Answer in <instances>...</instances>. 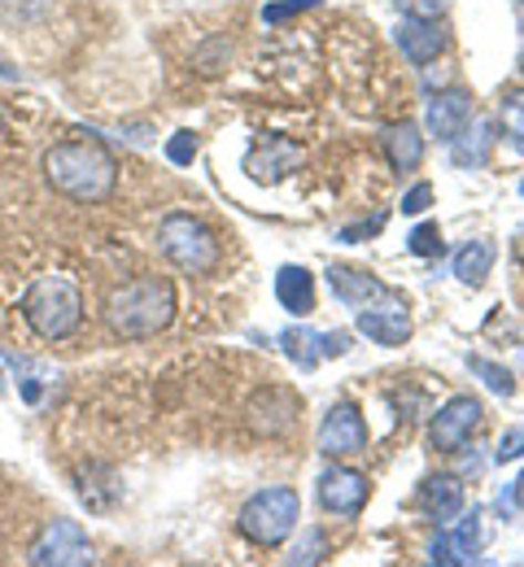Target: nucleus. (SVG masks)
<instances>
[{
  "mask_svg": "<svg viewBox=\"0 0 524 567\" xmlns=\"http://www.w3.org/2000/svg\"><path fill=\"white\" fill-rule=\"evenodd\" d=\"M485 511L481 506H472V515H463V524H459V533H438L433 537V546H429V559L433 564H468V559H476L481 550H485Z\"/></svg>",
  "mask_w": 524,
  "mask_h": 567,
  "instance_id": "obj_13",
  "label": "nucleus"
},
{
  "mask_svg": "<svg viewBox=\"0 0 524 567\" xmlns=\"http://www.w3.org/2000/svg\"><path fill=\"white\" fill-rule=\"evenodd\" d=\"M193 157H197V136H193V132H175V136L166 141V162L193 166Z\"/></svg>",
  "mask_w": 524,
  "mask_h": 567,
  "instance_id": "obj_27",
  "label": "nucleus"
},
{
  "mask_svg": "<svg viewBox=\"0 0 524 567\" xmlns=\"http://www.w3.org/2000/svg\"><path fill=\"white\" fill-rule=\"evenodd\" d=\"M319 0H271L267 9H263V22L267 27H280L285 18H294V13H301V9H315Z\"/></svg>",
  "mask_w": 524,
  "mask_h": 567,
  "instance_id": "obj_28",
  "label": "nucleus"
},
{
  "mask_svg": "<svg viewBox=\"0 0 524 567\" xmlns=\"http://www.w3.org/2000/svg\"><path fill=\"white\" fill-rule=\"evenodd\" d=\"M407 245H411V254H415V258H438V254L446 249V240H442V227H438V223H420V227L407 236Z\"/></svg>",
  "mask_w": 524,
  "mask_h": 567,
  "instance_id": "obj_24",
  "label": "nucleus"
},
{
  "mask_svg": "<svg viewBox=\"0 0 524 567\" xmlns=\"http://www.w3.org/2000/svg\"><path fill=\"white\" fill-rule=\"evenodd\" d=\"M0 132H4V110H0Z\"/></svg>",
  "mask_w": 524,
  "mask_h": 567,
  "instance_id": "obj_37",
  "label": "nucleus"
},
{
  "mask_svg": "<svg viewBox=\"0 0 524 567\" xmlns=\"http://www.w3.org/2000/svg\"><path fill=\"white\" fill-rule=\"evenodd\" d=\"M0 362H13V371H27V367H31V362H27V358H18V354H4V350H0ZM0 393H4V384H0Z\"/></svg>",
  "mask_w": 524,
  "mask_h": 567,
  "instance_id": "obj_34",
  "label": "nucleus"
},
{
  "mask_svg": "<svg viewBox=\"0 0 524 567\" xmlns=\"http://www.w3.org/2000/svg\"><path fill=\"white\" fill-rule=\"evenodd\" d=\"M521 193H524V179H521Z\"/></svg>",
  "mask_w": 524,
  "mask_h": 567,
  "instance_id": "obj_38",
  "label": "nucleus"
},
{
  "mask_svg": "<svg viewBox=\"0 0 524 567\" xmlns=\"http://www.w3.org/2000/svg\"><path fill=\"white\" fill-rule=\"evenodd\" d=\"M27 559L35 567H83L92 564V542H88V533H83L79 519H53L35 537V546H31Z\"/></svg>",
  "mask_w": 524,
  "mask_h": 567,
  "instance_id": "obj_6",
  "label": "nucleus"
},
{
  "mask_svg": "<svg viewBox=\"0 0 524 567\" xmlns=\"http://www.w3.org/2000/svg\"><path fill=\"white\" fill-rule=\"evenodd\" d=\"M481 420H485V411H481V402H476V398H468V393L450 398L446 406L433 415V450H442V454H459V450L476 436Z\"/></svg>",
  "mask_w": 524,
  "mask_h": 567,
  "instance_id": "obj_8",
  "label": "nucleus"
},
{
  "mask_svg": "<svg viewBox=\"0 0 524 567\" xmlns=\"http://www.w3.org/2000/svg\"><path fill=\"white\" fill-rule=\"evenodd\" d=\"M380 141H384V153H389L393 171H415L424 162V136H420L415 123H389Z\"/></svg>",
  "mask_w": 524,
  "mask_h": 567,
  "instance_id": "obj_19",
  "label": "nucleus"
},
{
  "mask_svg": "<svg viewBox=\"0 0 524 567\" xmlns=\"http://www.w3.org/2000/svg\"><path fill=\"white\" fill-rule=\"evenodd\" d=\"M420 511L429 519H438V524L459 519V511H463V485L454 476H429L420 485Z\"/></svg>",
  "mask_w": 524,
  "mask_h": 567,
  "instance_id": "obj_18",
  "label": "nucleus"
},
{
  "mask_svg": "<svg viewBox=\"0 0 524 567\" xmlns=\"http://www.w3.org/2000/svg\"><path fill=\"white\" fill-rule=\"evenodd\" d=\"M503 127H507V136H512V148L524 153V92L503 101Z\"/></svg>",
  "mask_w": 524,
  "mask_h": 567,
  "instance_id": "obj_25",
  "label": "nucleus"
},
{
  "mask_svg": "<svg viewBox=\"0 0 524 567\" xmlns=\"http://www.w3.org/2000/svg\"><path fill=\"white\" fill-rule=\"evenodd\" d=\"M468 367L485 380V389H490V393H499V398H512V393H516V380H512V371H507L503 362H490V358H481V354H468Z\"/></svg>",
  "mask_w": 524,
  "mask_h": 567,
  "instance_id": "obj_23",
  "label": "nucleus"
},
{
  "mask_svg": "<svg viewBox=\"0 0 524 567\" xmlns=\"http://www.w3.org/2000/svg\"><path fill=\"white\" fill-rule=\"evenodd\" d=\"M280 346H285V354L298 362L301 371H310V367H319V332H306V328H289L285 337H280Z\"/></svg>",
  "mask_w": 524,
  "mask_h": 567,
  "instance_id": "obj_22",
  "label": "nucleus"
},
{
  "mask_svg": "<svg viewBox=\"0 0 524 567\" xmlns=\"http://www.w3.org/2000/svg\"><path fill=\"white\" fill-rule=\"evenodd\" d=\"M355 328H359L368 341L384 346V350L402 346V341L411 337V310H407V297L389 292V297H380V301H372V306H363V310L355 315Z\"/></svg>",
  "mask_w": 524,
  "mask_h": 567,
  "instance_id": "obj_7",
  "label": "nucleus"
},
{
  "mask_svg": "<svg viewBox=\"0 0 524 567\" xmlns=\"http://www.w3.org/2000/svg\"><path fill=\"white\" fill-rule=\"evenodd\" d=\"M301 519V497L289 485H271L263 494H254L240 506V533L263 546V550H276L280 542H289V533L298 528Z\"/></svg>",
  "mask_w": 524,
  "mask_h": 567,
  "instance_id": "obj_5",
  "label": "nucleus"
},
{
  "mask_svg": "<svg viewBox=\"0 0 524 567\" xmlns=\"http://www.w3.org/2000/svg\"><path fill=\"white\" fill-rule=\"evenodd\" d=\"M171 319H175V284L162 276L127 280L105 297V323L127 341L157 337Z\"/></svg>",
  "mask_w": 524,
  "mask_h": 567,
  "instance_id": "obj_2",
  "label": "nucleus"
},
{
  "mask_svg": "<svg viewBox=\"0 0 524 567\" xmlns=\"http://www.w3.org/2000/svg\"><path fill=\"white\" fill-rule=\"evenodd\" d=\"M384 227V214H376L372 223H359V227H346L341 231V240H359V236H372V231H380Z\"/></svg>",
  "mask_w": 524,
  "mask_h": 567,
  "instance_id": "obj_33",
  "label": "nucleus"
},
{
  "mask_svg": "<svg viewBox=\"0 0 524 567\" xmlns=\"http://www.w3.org/2000/svg\"><path fill=\"white\" fill-rule=\"evenodd\" d=\"M429 206H433V184H424V179H420L415 188H407V193H402V214H424Z\"/></svg>",
  "mask_w": 524,
  "mask_h": 567,
  "instance_id": "obj_29",
  "label": "nucleus"
},
{
  "mask_svg": "<svg viewBox=\"0 0 524 567\" xmlns=\"http://www.w3.org/2000/svg\"><path fill=\"white\" fill-rule=\"evenodd\" d=\"M294 420H298V398L285 393V389H267V393L254 398V406H249V424L258 427V432H267V436L289 432Z\"/></svg>",
  "mask_w": 524,
  "mask_h": 567,
  "instance_id": "obj_16",
  "label": "nucleus"
},
{
  "mask_svg": "<svg viewBox=\"0 0 524 567\" xmlns=\"http://www.w3.org/2000/svg\"><path fill=\"white\" fill-rule=\"evenodd\" d=\"M328 288H332L337 301H346L355 310H363V306H372V301L393 292L389 284H380L368 271H355V267H328Z\"/></svg>",
  "mask_w": 524,
  "mask_h": 567,
  "instance_id": "obj_15",
  "label": "nucleus"
},
{
  "mask_svg": "<svg viewBox=\"0 0 524 567\" xmlns=\"http://www.w3.org/2000/svg\"><path fill=\"white\" fill-rule=\"evenodd\" d=\"M494 262H499V249H494V240H468L459 254H454V276L463 284H485V276L494 271Z\"/></svg>",
  "mask_w": 524,
  "mask_h": 567,
  "instance_id": "obj_21",
  "label": "nucleus"
},
{
  "mask_svg": "<svg viewBox=\"0 0 524 567\" xmlns=\"http://www.w3.org/2000/svg\"><path fill=\"white\" fill-rule=\"evenodd\" d=\"M0 79H18V71H13V66H9L4 58H0Z\"/></svg>",
  "mask_w": 524,
  "mask_h": 567,
  "instance_id": "obj_35",
  "label": "nucleus"
},
{
  "mask_svg": "<svg viewBox=\"0 0 524 567\" xmlns=\"http://www.w3.org/2000/svg\"><path fill=\"white\" fill-rule=\"evenodd\" d=\"M472 123V92H463V87H446V92H438L433 101H429V114H424V127H429V136H438V141H454L463 127Z\"/></svg>",
  "mask_w": 524,
  "mask_h": 567,
  "instance_id": "obj_14",
  "label": "nucleus"
},
{
  "mask_svg": "<svg viewBox=\"0 0 524 567\" xmlns=\"http://www.w3.org/2000/svg\"><path fill=\"white\" fill-rule=\"evenodd\" d=\"M516 258H521V267H524V227L516 231Z\"/></svg>",
  "mask_w": 524,
  "mask_h": 567,
  "instance_id": "obj_36",
  "label": "nucleus"
},
{
  "mask_svg": "<svg viewBox=\"0 0 524 567\" xmlns=\"http://www.w3.org/2000/svg\"><path fill=\"white\" fill-rule=\"evenodd\" d=\"M398 49L411 66H429L438 62V53L446 49V31L438 18H424V13H407L398 22Z\"/></svg>",
  "mask_w": 524,
  "mask_h": 567,
  "instance_id": "obj_12",
  "label": "nucleus"
},
{
  "mask_svg": "<svg viewBox=\"0 0 524 567\" xmlns=\"http://www.w3.org/2000/svg\"><path fill=\"white\" fill-rule=\"evenodd\" d=\"M44 179L53 184V193L83 202V206H96L114 193V179H119V166L114 157L92 141H66L53 144L44 153Z\"/></svg>",
  "mask_w": 524,
  "mask_h": 567,
  "instance_id": "obj_1",
  "label": "nucleus"
},
{
  "mask_svg": "<svg viewBox=\"0 0 524 567\" xmlns=\"http://www.w3.org/2000/svg\"><path fill=\"white\" fill-rule=\"evenodd\" d=\"M521 454H524V427H512V432L499 441V454H494V458H499V463H512V458H521Z\"/></svg>",
  "mask_w": 524,
  "mask_h": 567,
  "instance_id": "obj_31",
  "label": "nucleus"
},
{
  "mask_svg": "<svg viewBox=\"0 0 524 567\" xmlns=\"http://www.w3.org/2000/svg\"><path fill=\"white\" fill-rule=\"evenodd\" d=\"M157 245L188 276H210L219 267V240H215V231L202 218H193V214L184 210L166 214L157 223Z\"/></svg>",
  "mask_w": 524,
  "mask_h": 567,
  "instance_id": "obj_4",
  "label": "nucleus"
},
{
  "mask_svg": "<svg viewBox=\"0 0 524 567\" xmlns=\"http://www.w3.org/2000/svg\"><path fill=\"white\" fill-rule=\"evenodd\" d=\"M319 354L346 358L350 354V332H319Z\"/></svg>",
  "mask_w": 524,
  "mask_h": 567,
  "instance_id": "obj_30",
  "label": "nucleus"
},
{
  "mask_svg": "<svg viewBox=\"0 0 524 567\" xmlns=\"http://www.w3.org/2000/svg\"><path fill=\"white\" fill-rule=\"evenodd\" d=\"M319 450L328 458H346V454H363L368 450V424L359 415L355 402H337L323 424H319Z\"/></svg>",
  "mask_w": 524,
  "mask_h": 567,
  "instance_id": "obj_9",
  "label": "nucleus"
},
{
  "mask_svg": "<svg viewBox=\"0 0 524 567\" xmlns=\"http://www.w3.org/2000/svg\"><path fill=\"white\" fill-rule=\"evenodd\" d=\"M22 319L31 323L35 337L44 341H66L83 323V292L66 276H44L27 288L22 297Z\"/></svg>",
  "mask_w": 524,
  "mask_h": 567,
  "instance_id": "obj_3",
  "label": "nucleus"
},
{
  "mask_svg": "<svg viewBox=\"0 0 524 567\" xmlns=\"http://www.w3.org/2000/svg\"><path fill=\"white\" fill-rule=\"evenodd\" d=\"M490 148H494V123L490 118H472L454 141H450V157L459 171H481L490 162Z\"/></svg>",
  "mask_w": 524,
  "mask_h": 567,
  "instance_id": "obj_17",
  "label": "nucleus"
},
{
  "mask_svg": "<svg viewBox=\"0 0 524 567\" xmlns=\"http://www.w3.org/2000/svg\"><path fill=\"white\" fill-rule=\"evenodd\" d=\"M319 506L328 511V515H341V519H350V515H359L363 506H368V476H359V472H350V467H328L323 476H319Z\"/></svg>",
  "mask_w": 524,
  "mask_h": 567,
  "instance_id": "obj_10",
  "label": "nucleus"
},
{
  "mask_svg": "<svg viewBox=\"0 0 524 567\" xmlns=\"http://www.w3.org/2000/svg\"><path fill=\"white\" fill-rule=\"evenodd\" d=\"M276 297L285 310H294L298 319H306L315 310V276L306 267H280L276 276Z\"/></svg>",
  "mask_w": 524,
  "mask_h": 567,
  "instance_id": "obj_20",
  "label": "nucleus"
},
{
  "mask_svg": "<svg viewBox=\"0 0 524 567\" xmlns=\"http://www.w3.org/2000/svg\"><path fill=\"white\" fill-rule=\"evenodd\" d=\"M301 162V148L289 136H276V132H267V136H258L254 148H249V157H245V171H249V179H258V184H276V179H285L289 171H298Z\"/></svg>",
  "mask_w": 524,
  "mask_h": 567,
  "instance_id": "obj_11",
  "label": "nucleus"
},
{
  "mask_svg": "<svg viewBox=\"0 0 524 567\" xmlns=\"http://www.w3.org/2000/svg\"><path fill=\"white\" fill-rule=\"evenodd\" d=\"M499 502H503V511H521V506H524V472L512 481V489H503V497H499Z\"/></svg>",
  "mask_w": 524,
  "mask_h": 567,
  "instance_id": "obj_32",
  "label": "nucleus"
},
{
  "mask_svg": "<svg viewBox=\"0 0 524 567\" xmlns=\"http://www.w3.org/2000/svg\"><path fill=\"white\" fill-rule=\"evenodd\" d=\"M319 559H323V528H306L294 555H289V564H319Z\"/></svg>",
  "mask_w": 524,
  "mask_h": 567,
  "instance_id": "obj_26",
  "label": "nucleus"
}]
</instances>
